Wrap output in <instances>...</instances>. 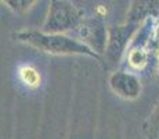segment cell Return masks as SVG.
I'll return each instance as SVG.
<instances>
[{"label":"cell","mask_w":159,"mask_h":139,"mask_svg":"<svg viewBox=\"0 0 159 139\" xmlns=\"http://www.w3.org/2000/svg\"><path fill=\"white\" fill-rule=\"evenodd\" d=\"M20 78L21 81L29 88H38L40 85L42 77L39 71L32 66H22L20 68Z\"/></svg>","instance_id":"obj_2"},{"label":"cell","mask_w":159,"mask_h":139,"mask_svg":"<svg viewBox=\"0 0 159 139\" xmlns=\"http://www.w3.org/2000/svg\"><path fill=\"white\" fill-rule=\"evenodd\" d=\"M129 61L130 64L134 67V68H143V67L147 64V53L144 50H133L130 53V57H129Z\"/></svg>","instance_id":"obj_3"},{"label":"cell","mask_w":159,"mask_h":139,"mask_svg":"<svg viewBox=\"0 0 159 139\" xmlns=\"http://www.w3.org/2000/svg\"><path fill=\"white\" fill-rule=\"evenodd\" d=\"M21 41L29 42L30 45L42 49L43 52L54 54H65V53H86L96 56L90 52L86 46L80 45L76 41L61 35H40V33H25L21 36Z\"/></svg>","instance_id":"obj_1"},{"label":"cell","mask_w":159,"mask_h":139,"mask_svg":"<svg viewBox=\"0 0 159 139\" xmlns=\"http://www.w3.org/2000/svg\"><path fill=\"white\" fill-rule=\"evenodd\" d=\"M97 13L105 14V13H107V8H104V7H101V6H100V7H97Z\"/></svg>","instance_id":"obj_4"}]
</instances>
